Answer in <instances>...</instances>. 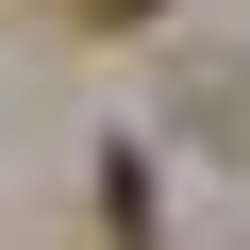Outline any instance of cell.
<instances>
[{
	"instance_id": "6da1fadb",
	"label": "cell",
	"mask_w": 250,
	"mask_h": 250,
	"mask_svg": "<svg viewBox=\"0 0 250 250\" xmlns=\"http://www.w3.org/2000/svg\"><path fill=\"white\" fill-rule=\"evenodd\" d=\"M67 17H83V34H134V17H167V0H67Z\"/></svg>"
}]
</instances>
